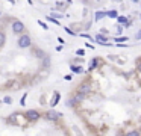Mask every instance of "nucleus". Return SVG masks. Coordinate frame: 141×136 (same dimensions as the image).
I'll return each mask as SVG.
<instances>
[{"mask_svg":"<svg viewBox=\"0 0 141 136\" xmlns=\"http://www.w3.org/2000/svg\"><path fill=\"white\" fill-rule=\"evenodd\" d=\"M68 106L90 136H141V55L129 67L93 57Z\"/></svg>","mask_w":141,"mask_h":136,"instance_id":"1","label":"nucleus"},{"mask_svg":"<svg viewBox=\"0 0 141 136\" xmlns=\"http://www.w3.org/2000/svg\"><path fill=\"white\" fill-rule=\"evenodd\" d=\"M50 55L15 15L0 17V94L25 91L50 74Z\"/></svg>","mask_w":141,"mask_h":136,"instance_id":"2","label":"nucleus"},{"mask_svg":"<svg viewBox=\"0 0 141 136\" xmlns=\"http://www.w3.org/2000/svg\"><path fill=\"white\" fill-rule=\"evenodd\" d=\"M0 136H73L67 121L52 109L0 112Z\"/></svg>","mask_w":141,"mask_h":136,"instance_id":"3","label":"nucleus"}]
</instances>
